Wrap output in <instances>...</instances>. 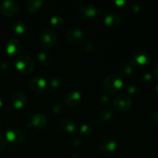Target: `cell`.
I'll list each match as a JSON object with an SVG mask.
<instances>
[{"label": "cell", "mask_w": 158, "mask_h": 158, "mask_svg": "<svg viewBox=\"0 0 158 158\" xmlns=\"http://www.w3.org/2000/svg\"><path fill=\"white\" fill-rule=\"evenodd\" d=\"M123 86V81L117 74H110L103 81V89L106 93L114 94L118 93Z\"/></svg>", "instance_id": "cell-1"}, {"label": "cell", "mask_w": 158, "mask_h": 158, "mask_svg": "<svg viewBox=\"0 0 158 158\" xmlns=\"http://www.w3.org/2000/svg\"><path fill=\"white\" fill-rule=\"evenodd\" d=\"M15 68L21 73L22 74L27 75L33 71L35 67V63L31 57L29 56L22 54L17 56L15 61Z\"/></svg>", "instance_id": "cell-2"}, {"label": "cell", "mask_w": 158, "mask_h": 158, "mask_svg": "<svg viewBox=\"0 0 158 158\" xmlns=\"http://www.w3.org/2000/svg\"><path fill=\"white\" fill-rule=\"evenodd\" d=\"M39 40L43 48L47 49H52L56 44L57 35L52 29H45L40 32Z\"/></svg>", "instance_id": "cell-3"}, {"label": "cell", "mask_w": 158, "mask_h": 158, "mask_svg": "<svg viewBox=\"0 0 158 158\" xmlns=\"http://www.w3.org/2000/svg\"><path fill=\"white\" fill-rule=\"evenodd\" d=\"M19 5L14 0H5L0 3V12L6 16H15L19 13Z\"/></svg>", "instance_id": "cell-4"}, {"label": "cell", "mask_w": 158, "mask_h": 158, "mask_svg": "<svg viewBox=\"0 0 158 158\" xmlns=\"http://www.w3.org/2000/svg\"><path fill=\"white\" fill-rule=\"evenodd\" d=\"M132 101L131 99L126 94H120L113 100V106L114 109L120 112H124L131 108Z\"/></svg>", "instance_id": "cell-5"}, {"label": "cell", "mask_w": 158, "mask_h": 158, "mask_svg": "<svg viewBox=\"0 0 158 158\" xmlns=\"http://www.w3.org/2000/svg\"><path fill=\"white\" fill-rule=\"evenodd\" d=\"M77 12L79 15L83 18L89 19L95 18L100 14L101 11L91 4H83L81 5L77 9Z\"/></svg>", "instance_id": "cell-6"}, {"label": "cell", "mask_w": 158, "mask_h": 158, "mask_svg": "<svg viewBox=\"0 0 158 158\" xmlns=\"http://www.w3.org/2000/svg\"><path fill=\"white\" fill-rule=\"evenodd\" d=\"M6 139L9 142L14 145H19L24 140V134L20 130L11 128L7 130L6 133Z\"/></svg>", "instance_id": "cell-7"}, {"label": "cell", "mask_w": 158, "mask_h": 158, "mask_svg": "<svg viewBox=\"0 0 158 158\" xmlns=\"http://www.w3.org/2000/svg\"><path fill=\"white\" fill-rule=\"evenodd\" d=\"M30 86L32 90L38 94H44L49 90L47 81L40 77H33L30 81Z\"/></svg>", "instance_id": "cell-8"}, {"label": "cell", "mask_w": 158, "mask_h": 158, "mask_svg": "<svg viewBox=\"0 0 158 158\" xmlns=\"http://www.w3.org/2000/svg\"><path fill=\"white\" fill-rule=\"evenodd\" d=\"M29 126H32L35 129L41 131L46 127L47 124V117L46 115L43 114H34L30 119L29 121Z\"/></svg>", "instance_id": "cell-9"}, {"label": "cell", "mask_w": 158, "mask_h": 158, "mask_svg": "<svg viewBox=\"0 0 158 158\" xmlns=\"http://www.w3.org/2000/svg\"><path fill=\"white\" fill-rule=\"evenodd\" d=\"M12 103L15 109H22L26 106L27 103V96L24 92L15 91L12 96Z\"/></svg>", "instance_id": "cell-10"}, {"label": "cell", "mask_w": 158, "mask_h": 158, "mask_svg": "<svg viewBox=\"0 0 158 158\" xmlns=\"http://www.w3.org/2000/svg\"><path fill=\"white\" fill-rule=\"evenodd\" d=\"M81 94L79 91L73 90L70 91L66 94L64 101L68 106L73 107V106H77V105H79V103L81 101Z\"/></svg>", "instance_id": "cell-11"}, {"label": "cell", "mask_w": 158, "mask_h": 158, "mask_svg": "<svg viewBox=\"0 0 158 158\" xmlns=\"http://www.w3.org/2000/svg\"><path fill=\"white\" fill-rule=\"evenodd\" d=\"M22 47H23L22 43L16 39H11V40H8L6 44V52L9 55L12 56L18 55L21 51Z\"/></svg>", "instance_id": "cell-12"}, {"label": "cell", "mask_w": 158, "mask_h": 158, "mask_svg": "<svg viewBox=\"0 0 158 158\" xmlns=\"http://www.w3.org/2000/svg\"><path fill=\"white\" fill-rule=\"evenodd\" d=\"M83 37H84V34L83 31L79 29H70L66 34V38L68 42L73 44L81 43L83 40Z\"/></svg>", "instance_id": "cell-13"}, {"label": "cell", "mask_w": 158, "mask_h": 158, "mask_svg": "<svg viewBox=\"0 0 158 158\" xmlns=\"http://www.w3.org/2000/svg\"><path fill=\"white\" fill-rule=\"evenodd\" d=\"M149 60L150 57L148 54L143 52H139L132 56V58L130 62L132 63L134 67H137V66H141L148 64Z\"/></svg>", "instance_id": "cell-14"}, {"label": "cell", "mask_w": 158, "mask_h": 158, "mask_svg": "<svg viewBox=\"0 0 158 158\" xmlns=\"http://www.w3.org/2000/svg\"><path fill=\"white\" fill-rule=\"evenodd\" d=\"M120 22H121V18L120 15L114 13L107 15L103 20L105 26L110 29H115L118 27L119 25L120 24Z\"/></svg>", "instance_id": "cell-15"}, {"label": "cell", "mask_w": 158, "mask_h": 158, "mask_svg": "<svg viewBox=\"0 0 158 158\" xmlns=\"http://www.w3.org/2000/svg\"><path fill=\"white\" fill-rule=\"evenodd\" d=\"M117 142L113 139H106L102 141L100 145V150L103 153L109 154L113 153L117 150Z\"/></svg>", "instance_id": "cell-16"}, {"label": "cell", "mask_w": 158, "mask_h": 158, "mask_svg": "<svg viewBox=\"0 0 158 158\" xmlns=\"http://www.w3.org/2000/svg\"><path fill=\"white\" fill-rule=\"evenodd\" d=\"M59 124H60V128L61 129V131L66 133L74 132L77 128V124L75 122L69 118L62 119Z\"/></svg>", "instance_id": "cell-17"}, {"label": "cell", "mask_w": 158, "mask_h": 158, "mask_svg": "<svg viewBox=\"0 0 158 158\" xmlns=\"http://www.w3.org/2000/svg\"><path fill=\"white\" fill-rule=\"evenodd\" d=\"M43 1L41 0H28L26 2V8L30 12H35L42 7Z\"/></svg>", "instance_id": "cell-18"}, {"label": "cell", "mask_w": 158, "mask_h": 158, "mask_svg": "<svg viewBox=\"0 0 158 158\" xmlns=\"http://www.w3.org/2000/svg\"><path fill=\"white\" fill-rule=\"evenodd\" d=\"M13 31L16 34H23L27 31L28 26L26 23L23 21H17L14 23L13 26H12Z\"/></svg>", "instance_id": "cell-19"}, {"label": "cell", "mask_w": 158, "mask_h": 158, "mask_svg": "<svg viewBox=\"0 0 158 158\" xmlns=\"http://www.w3.org/2000/svg\"><path fill=\"white\" fill-rule=\"evenodd\" d=\"M37 58H38L39 61L42 64L44 65L45 66H50L52 63V58H51L50 56L45 52H39L38 55H37Z\"/></svg>", "instance_id": "cell-20"}, {"label": "cell", "mask_w": 158, "mask_h": 158, "mask_svg": "<svg viewBox=\"0 0 158 158\" xmlns=\"http://www.w3.org/2000/svg\"><path fill=\"white\" fill-rule=\"evenodd\" d=\"M114 116V113L110 109H103L99 112L98 117L101 121H108Z\"/></svg>", "instance_id": "cell-21"}, {"label": "cell", "mask_w": 158, "mask_h": 158, "mask_svg": "<svg viewBox=\"0 0 158 158\" xmlns=\"http://www.w3.org/2000/svg\"><path fill=\"white\" fill-rule=\"evenodd\" d=\"M50 24L55 28H60L64 24V19L61 15H55L50 19Z\"/></svg>", "instance_id": "cell-22"}, {"label": "cell", "mask_w": 158, "mask_h": 158, "mask_svg": "<svg viewBox=\"0 0 158 158\" xmlns=\"http://www.w3.org/2000/svg\"><path fill=\"white\" fill-rule=\"evenodd\" d=\"M134 66H133L132 63L131 62L129 63H127L125 64H123V66H122L121 68V72L123 73L124 75H131L133 72H134Z\"/></svg>", "instance_id": "cell-23"}, {"label": "cell", "mask_w": 158, "mask_h": 158, "mask_svg": "<svg viewBox=\"0 0 158 158\" xmlns=\"http://www.w3.org/2000/svg\"><path fill=\"white\" fill-rule=\"evenodd\" d=\"M80 132L85 136H89L93 133V128L90 125L83 123L80 127Z\"/></svg>", "instance_id": "cell-24"}, {"label": "cell", "mask_w": 158, "mask_h": 158, "mask_svg": "<svg viewBox=\"0 0 158 158\" xmlns=\"http://www.w3.org/2000/svg\"><path fill=\"white\" fill-rule=\"evenodd\" d=\"M63 78H61V77H53L50 81V86L51 87L54 88V89H56V88H59L62 84H63Z\"/></svg>", "instance_id": "cell-25"}, {"label": "cell", "mask_w": 158, "mask_h": 158, "mask_svg": "<svg viewBox=\"0 0 158 158\" xmlns=\"http://www.w3.org/2000/svg\"><path fill=\"white\" fill-rule=\"evenodd\" d=\"M127 92L130 94H137L140 92V87L135 84L130 85L127 87Z\"/></svg>", "instance_id": "cell-26"}, {"label": "cell", "mask_w": 158, "mask_h": 158, "mask_svg": "<svg viewBox=\"0 0 158 158\" xmlns=\"http://www.w3.org/2000/svg\"><path fill=\"white\" fill-rule=\"evenodd\" d=\"M52 110L54 114H60L63 111V106L62 104H56L52 106Z\"/></svg>", "instance_id": "cell-27"}, {"label": "cell", "mask_w": 158, "mask_h": 158, "mask_svg": "<svg viewBox=\"0 0 158 158\" xmlns=\"http://www.w3.org/2000/svg\"><path fill=\"white\" fill-rule=\"evenodd\" d=\"M110 97L106 95H102L100 96V97L99 98V102H100L101 104H107L110 103Z\"/></svg>", "instance_id": "cell-28"}, {"label": "cell", "mask_w": 158, "mask_h": 158, "mask_svg": "<svg viewBox=\"0 0 158 158\" xmlns=\"http://www.w3.org/2000/svg\"><path fill=\"white\" fill-rule=\"evenodd\" d=\"M72 143L76 147H79L81 145L82 140L80 137H73L72 139Z\"/></svg>", "instance_id": "cell-29"}, {"label": "cell", "mask_w": 158, "mask_h": 158, "mask_svg": "<svg viewBox=\"0 0 158 158\" xmlns=\"http://www.w3.org/2000/svg\"><path fill=\"white\" fill-rule=\"evenodd\" d=\"M6 148V140L2 136L0 135V153L2 152Z\"/></svg>", "instance_id": "cell-30"}, {"label": "cell", "mask_w": 158, "mask_h": 158, "mask_svg": "<svg viewBox=\"0 0 158 158\" xmlns=\"http://www.w3.org/2000/svg\"><path fill=\"white\" fill-rule=\"evenodd\" d=\"M132 9L134 12H139L140 11H141L142 5L140 4V3H134V4L132 6Z\"/></svg>", "instance_id": "cell-31"}, {"label": "cell", "mask_w": 158, "mask_h": 158, "mask_svg": "<svg viewBox=\"0 0 158 158\" xmlns=\"http://www.w3.org/2000/svg\"><path fill=\"white\" fill-rule=\"evenodd\" d=\"M151 119L154 123L158 124V111H154L151 114Z\"/></svg>", "instance_id": "cell-32"}, {"label": "cell", "mask_w": 158, "mask_h": 158, "mask_svg": "<svg viewBox=\"0 0 158 158\" xmlns=\"http://www.w3.org/2000/svg\"><path fill=\"white\" fill-rule=\"evenodd\" d=\"M94 45H93V43H86V46H85V50H86V52H91L94 51Z\"/></svg>", "instance_id": "cell-33"}, {"label": "cell", "mask_w": 158, "mask_h": 158, "mask_svg": "<svg viewBox=\"0 0 158 158\" xmlns=\"http://www.w3.org/2000/svg\"><path fill=\"white\" fill-rule=\"evenodd\" d=\"M9 67V64L7 61L3 60V61L0 62V69H1L6 70V69H7Z\"/></svg>", "instance_id": "cell-34"}, {"label": "cell", "mask_w": 158, "mask_h": 158, "mask_svg": "<svg viewBox=\"0 0 158 158\" xmlns=\"http://www.w3.org/2000/svg\"><path fill=\"white\" fill-rule=\"evenodd\" d=\"M143 79L145 82L149 83V82H151V80H152V75H151V73H145Z\"/></svg>", "instance_id": "cell-35"}, {"label": "cell", "mask_w": 158, "mask_h": 158, "mask_svg": "<svg viewBox=\"0 0 158 158\" xmlns=\"http://www.w3.org/2000/svg\"><path fill=\"white\" fill-rule=\"evenodd\" d=\"M154 76H155L156 78L158 80V63H157V65H156L155 67H154Z\"/></svg>", "instance_id": "cell-36"}, {"label": "cell", "mask_w": 158, "mask_h": 158, "mask_svg": "<svg viewBox=\"0 0 158 158\" xmlns=\"http://www.w3.org/2000/svg\"><path fill=\"white\" fill-rule=\"evenodd\" d=\"M115 3H116V4L118 5L119 6H123V5L126 4L127 2H126V1H123V0H122V1H116Z\"/></svg>", "instance_id": "cell-37"}, {"label": "cell", "mask_w": 158, "mask_h": 158, "mask_svg": "<svg viewBox=\"0 0 158 158\" xmlns=\"http://www.w3.org/2000/svg\"><path fill=\"white\" fill-rule=\"evenodd\" d=\"M3 104H4V101H3V99L1 97H0V108H1L2 106H3Z\"/></svg>", "instance_id": "cell-38"}, {"label": "cell", "mask_w": 158, "mask_h": 158, "mask_svg": "<svg viewBox=\"0 0 158 158\" xmlns=\"http://www.w3.org/2000/svg\"><path fill=\"white\" fill-rule=\"evenodd\" d=\"M71 158H81V157H80V156L78 155V154H73V155L71 157Z\"/></svg>", "instance_id": "cell-39"}, {"label": "cell", "mask_w": 158, "mask_h": 158, "mask_svg": "<svg viewBox=\"0 0 158 158\" xmlns=\"http://www.w3.org/2000/svg\"><path fill=\"white\" fill-rule=\"evenodd\" d=\"M156 96H157V98H158V85L157 86H156Z\"/></svg>", "instance_id": "cell-40"}, {"label": "cell", "mask_w": 158, "mask_h": 158, "mask_svg": "<svg viewBox=\"0 0 158 158\" xmlns=\"http://www.w3.org/2000/svg\"><path fill=\"white\" fill-rule=\"evenodd\" d=\"M0 130H1V123H0Z\"/></svg>", "instance_id": "cell-41"}]
</instances>
